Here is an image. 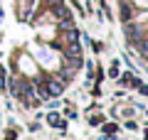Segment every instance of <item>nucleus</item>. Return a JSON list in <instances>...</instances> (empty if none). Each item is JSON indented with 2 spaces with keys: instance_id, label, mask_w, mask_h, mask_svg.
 <instances>
[{
  "instance_id": "obj_1",
  "label": "nucleus",
  "mask_w": 148,
  "mask_h": 140,
  "mask_svg": "<svg viewBox=\"0 0 148 140\" xmlns=\"http://www.w3.org/2000/svg\"><path fill=\"white\" fill-rule=\"evenodd\" d=\"M45 88H47L49 96H59V93L64 91V81H59L57 76H54V79H47V81H45Z\"/></svg>"
},
{
  "instance_id": "obj_3",
  "label": "nucleus",
  "mask_w": 148,
  "mask_h": 140,
  "mask_svg": "<svg viewBox=\"0 0 148 140\" xmlns=\"http://www.w3.org/2000/svg\"><path fill=\"white\" fill-rule=\"evenodd\" d=\"M131 17H133V7L128 5V3H123V5H121V20H123V22H128Z\"/></svg>"
},
{
  "instance_id": "obj_4",
  "label": "nucleus",
  "mask_w": 148,
  "mask_h": 140,
  "mask_svg": "<svg viewBox=\"0 0 148 140\" xmlns=\"http://www.w3.org/2000/svg\"><path fill=\"white\" fill-rule=\"evenodd\" d=\"M0 88H5V69L0 67Z\"/></svg>"
},
{
  "instance_id": "obj_2",
  "label": "nucleus",
  "mask_w": 148,
  "mask_h": 140,
  "mask_svg": "<svg viewBox=\"0 0 148 140\" xmlns=\"http://www.w3.org/2000/svg\"><path fill=\"white\" fill-rule=\"evenodd\" d=\"M25 88H27V81H25V79H20V76H12V79H10V91L15 93V96H22Z\"/></svg>"
}]
</instances>
